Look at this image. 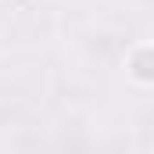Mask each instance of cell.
<instances>
[{
  "label": "cell",
  "mask_w": 154,
  "mask_h": 154,
  "mask_svg": "<svg viewBox=\"0 0 154 154\" xmlns=\"http://www.w3.org/2000/svg\"><path fill=\"white\" fill-rule=\"evenodd\" d=\"M151 57H154V47H151V43L136 47V54H133V79H136V82H154Z\"/></svg>",
  "instance_id": "6da1fadb"
}]
</instances>
